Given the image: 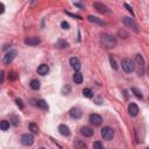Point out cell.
<instances>
[{"instance_id":"1f68e13d","label":"cell","mask_w":149,"mask_h":149,"mask_svg":"<svg viewBox=\"0 0 149 149\" xmlns=\"http://www.w3.org/2000/svg\"><path fill=\"white\" fill-rule=\"evenodd\" d=\"M124 6H125V7L127 8V11H128V12H131V14H132V15H134V12H133L132 7H131V6L128 5V4H124Z\"/></svg>"},{"instance_id":"4316f807","label":"cell","mask_w":149,"mask_h":149,"mask_svg":"<svg viewBox=\"0 0 149 149\" xmlns=\"http://www.w3.org/2000/svg\"><path fill=\"white\" fill-rule=\"evenodd\" d=\"M110 63H111V65H112V68H113L114 70H118V64H116L115 59H114L112 56H110Z\"/></svg>"},{"instance_id":"f35d334b","label":"cell","mask_w":149,"mask_h":149,"mask_svg":"<svg viewBox=\"0 0 149 149\" xmlns=\"http://www.w3.org/2000/svg\"><path fill=\"white\" fill-rule=\"evenodd\" d=\"M40 149H46V148H40Z\"/></svg>"},{"instance_id":"30bf717a","label":"cell","mask_w":149,"mask_h":149,"mask_svg":"<svg viewBox=\"0 0 149 149\" xmlns=\"http://www.w3.org/2000/svg\"><path fill=\"white\" fill-rule=\"evenodd\" d=\"M80 134L86 136V137H91L95 134V131L91 127H88V126H84V127L80 128Z\"/></svg>"},{"instance_id":"e575fe53","label":"cell","mask_w":149,"mask_h":149,"mask_svg":"<svg viewBox=\"0 0 149 149\" xmlns=\"http://www.w3.org/2000/svg\"><path fill=\"white\" fill-rule=\"evenodd\" d=\"M4 8H5V7H4V4L0 3V13H1V14L4 13Z\"/></svg>"},{"instance_id":"9c48e42d","label":"cell","mask_w":149,"mask_h":149,"mask_svg":"<svg viewBox=\"0 0 149 149\" xmlns=\"http://www.w3.org/2000/svg\"><path fill=\"white\" fill-rule=\"evenodd\" d=\"M90 122L93 125V126H100L101 122H103V118L99 115V114H91L90 115Z\"/></svg>"},{"instance_id":"8992f818","label":"cell","mask_w":149,"mask_h":149,"mask_svg":"<svg viewBox=\"0 0 149 149\" xmlns=\"http://www.w3.org/2000/svg\"><path fill=\"white\" fill-rule=\"evenodd\" d=\"M93 6H95V8H96L98 12H100V13H103V14H110V13L112 12L106 5H104L103 3H99V1L93 3Z\"/></svg>"},{"instance_id":"836d02e7","label":"cell","mask_w":149,"mask_h":149,"mask_svg":"<svg viewBox=\"0 0 149 149\" xmlns=\"http://www.w3.org/2000/svg\"><path fill=\"white\" fill-rule=\"evenodd\" d=\"M70 91V87L67 86V87H63V95H68V92Z\"/></svg>"},{"instance_id":"8d00e7d4","label":"cell","mask_w":149,"mask_h":149,"mask_svg":"<svg viewBox=\"0 0 149 149\" xmlns=\"http://www.w3.org/2000/svg\"><path fill=\"white\" fill-rule=\"evenodd\" d=\"M96 104H98V105H99V104H101V97H99V98H97V99H96Z\"/></svg>"},{"instance_id":"4fadbf2b","label":"cell","mask_w":149,"mask_h":149,"mask_svg":"<svg viewBox=\"0 0 149 149\" xmlns=\"http://www.w3.org/2000/svg\"><path fill=\"white\" fill-rule=\"evenodd\" d=\"M40 42H41L40 37H35V36H34V37H28V39L24 40V44H27V46H32V47L40 44Z\"/></svg>"},{"instance_id":"d4e9b609","label":"cell","mask_w":149,"mask_h":149,"mask_svg":"<svg viewBox=\"0 0 149 149\" xmlns=\"http://www.w3.org/2000/svg\"><path fill=\"white\" fill-rule=\"evenodd\" d=\"M31 87L33 88V90H39L40 88V82L37 79H33L31 82Z\"/></svg>"},{"instance_id":"484cf974","label":"cell","mask_w":149,"mask_h":149,"mask_svg":"<svg viewBox=\"0 0 149 149\" xmlns=\"http://www.w3.org/2000/svg\"><path fill=\"white\" fill-rule=\"evenodd\" d=\"M132 92L135 95V97H137V98H140V99H142L143 98V96H142V93L137 90V88L136 87H132Z\"/></svg>"},{"instance_id":"44dd1931","label":"cell","mask_w":149,"mask_h":149,"mask_svg":"<svg viewBox=\"0 0 149 149\" xmlns=\"http://www.w3.org/2000/svg\"><path fill=\"white\" fill-rule=\"evenodd\" d=\"M83 96L86 97V98H93V92H92L91 88L86 87V88H84V90H83Z\"/></svg>"},{"instance_id":"7a4b0ae2","label":"cell","mask_w":149,"mask_h":149,"mask_svg":"<svg viewBox=\"0 0 149 149\" xmlns=\"http://www.w3.org/2000/svg\"><path fill=\"white\" fill-rule=\"evenodd\" d=\"M121 68L124 69L125 72L127 73H131L135 70V63L132 61L131 58H122L121 61Z\"/></svg>"},{"instance_id":"ffe728a7","label":"cell","mask_w":149,"mask_h":149,"mask_svg":"<svg viewBox=\"0 0 149 149\" xmlns=\"http://www.w3.org/2000/svg\"><path fill=\"white\" fill-rule=\"evenodd\" d=\"M73 82L76 84H82V82H83V75L80 72H76L73 75Z\"/></svg>"},{"instance_id":"9a60e30c","label":"cell","mask_w":149,"mask_h":149,"mask_svg":"<svg viewBox=\"0 0 149 149\" xmlns=\"http://www.w3.org/2000/svg\"><path fill=\"white\" fill-rule=\"evenodd\" d=\"M69 115H70L72 119H80V118H82V112H80V110H79V108L73 107V108H71V110H70Z\"/></svg>"},{"instance_id":"7c38bea8","label":"cell","mask_w":149,"mask_h":149,"mask_svg":"<svg viewBox=\"0 0 149 149\" xmlns=\"http://www.w3.org/2000/svg\"><path fill=\"white\" fill-rule=\"evenodd\" d=\"M70 65L76 70V71H79L80 68H82V64H80V61L77 58V57H71L70 58Z\"/></svg>"},{"instance_id":"2e32d148","label":"cell","mask_w":149,"mask_h":149,"mask_svg":"<svg viewBox=\"0 0 149 149\" xmlns=\"http://www.w3.org/2000/svg\"><path fill=\"white\" fill-rule=\"evenodd\" d=\"M48 72H49V67L47 64H41L37 68V73L41 75V76H46Z\"/></svg>"},{"instance_id":"ba28073f","label":"cell","mask_w":149,"mask_h":149,"mask_svg":"<svg viewBox=\"0 0 149 149\" xmlns=\"http://www.w3.org/2000/svg\"><path fill=\"white\" fill-rule=\"evenodd\" d=\"M16 56V50H10L5 56H4V59H3V62L4 64H10L13 59L15 58Z\"/></svg>"},{"instance_id":"f546056e","label":"cell","mask_w":149,"mask_h":149,"mask_svg":"<svg viewBox=\"0 0 149 149\" xmlns=\"http://www.w3.org/2000/svg\"><path fill=\"white\" fill-rule=\"evenodd\" d=\"M15 103H16V105L19 106V108H20V110H23V107H24V105H23V101H22L21 99H19V98H18V99L15 100Z\"/></svg>"},{"instance_id":"74e56055","label":"cell","mask_w":149,"mask_h":149,"mask_svg":"<svg viewBox=\"0 0 149 149\" xmlns=\"http://www.w3.org/2000/svg\"><path fill=\"white\" fill-rule=\"evenodd\" d=\"M4 82V71H1V83Z\"/></svg>"},{"instance_id":"8fae6325","label":"cell","mask_w":149,"mask_h":149,"mask_svg":"<svg viewBox=\"0 0 149 149\" xmlns=\"http://www.w3.org/2000/svg\"><path fill=\"white\" fill-rule=\"evenodd\" d=\"M128 113L131 116H136L139 114V106L134 103H131L128 105Z\"/></svg>"},{"instance_id":"f1b7e54d","label":"cell","mask_w":149,"mask_h":149,"mask_svg":"<svg viewBox=\"0 0 149 149\" xmlns=\"http://www.w3.org/2000/svg\"><path fill=\"white\" fill-rule=\"evenodd\" d=\"M57 46H58L59 48H67L69 44H68V42H65V41H63V40H59V41L57 42Z\"/></svg>"},{"instance_id":"5b68a950","label":"cell","mask_w":149,"mask_h":149,"mask_svg":"<svg viewBox=\"0 0 149 149\" xmlns=\"http://www.w3.org/2000/svg\"><path fill=\"white\" fill-rule=\"evenodd\" d=\"M101 136H103V139L104 140H107V141H111L113 137H114V131L111 128V127H108V126H106V127H104L103 129H101Z\"/></svg>"},{"instance_id":"5bb4252c","label":"cell","mask_w":149,"mask_h":149,"mask_svg":"<svg viewBox=\"0 0 149 149\" xmlns=\"http://www.w3.org/2000/svg\"><path fill=\"white\" fill-rule=\"evenodd\" d=\"M58 132H59V134L61 135H63V136H70V129H69V127L67 126V125H59L58 126Z\"/></svg>"},{"instance_id":"cb8c5ba5","label":"cell","mask_w":149,"mask_h":149,"mask_svg":"<svg viewBox=\"0 0 149 149\" xmlns=\"http://www.w3.org/2000/svg\"><path fill=\"white\" fill-rule=\"evenodd\" d=\"M29 131H31L32 133H34V134H37L39 133V126L36 124H34V122L29 124Z\"/></svg>"},{"instance_id":"4dcf8cb0","label":"cell","mask_w":149,"mask_h":149,"mask_svg":"<svg viewBox=\"0 0 149 149\" xmlns=\"http://www.w3.org/2000/svg\"><path fill=\"white\" fill-rule=\"evenodd\" d=\"M61 27H62L63 29H69V28H70V24H69V22H67V21H63V22L61 23Z\"/></svg>"},{"instance_id":"3957f363","label":"cell","mask_w":149,"mask_h":149,"mask_svg":"<svg viewBox=\"0 0 149 149\" xmlns=\"http://www.w3.org/2000/svg\"><path fill=\"white\" fill-rule=\"evenodd\" d=\"M122 21H124V24H125L126 27L131 28L134 33H139V27H137L136 22H135L133 19H131V18H128V16H125V18L122 19Z\"/></svg>"},{"instance_id":"83f0119b","label":"cell","mask_w":149,"mask_h":149,"mask_svg":"<svg viewBox=\"0 0 149 149\" xmlns=\"http://www.w3.org/2000/svg\"><path fill=\"white\" fill-rule=\"evenodd\" d=\"M93 149H104V146L100 141H96L93 143Z\"/></svg>"},{"instance_id":"7402d4cb","label":"cell","mask_w":149,"mask_h":149,"mask_svg":"<svg viewBox=\"0 0 149 149\" xmlns=\"http://www.w3.org/2000/svg\"><path fill=\"white\" fill-rule=\"evenodd\" d=\"M10 126H11V122L6 121V120H3L1 122H0V128H1V131H8L10 129Z\"/></svg>"},{"instance_id":"ac0fdd59","label":"cell","mask_w":149,"mask_h":149,"mask_svg":"<svg viewBox=\"0 0 149 149\" xmlns=\"http://www.w3.org/2000/svg\"><path fill=\"white\" fill-rule=\"evenodd\" d=\"M87 19H88V21H91V22H96V23H98V24H100V26H106V22H105V21H103V20H100V19H99V18H97V16L88 15V16H87Z\"/></svg>"},{"instance_id":"603a6c76","label":"cell","mask_w":149,"mask_h":149,"mask_svg":"<svg viewBox=\"0 0 149 149\" xmlns=\"http://www.w3.org/2000/svg\"><path fill=\"white\" fill-rule=\"evenodd\" d=\"M10 121H11V124H12L13 126H18V125L20 124V119H19V116H16V115H11Z\"/></svg>"},{"instance_id":"6da1fadb","label":"cell","mask_w":149,"mask_h":149,"mask_svg":"<svg viewBox=\"0 0 149 149\" xmlns=\"http://www.w3.org/2000/svg\"><path fill=\"white\" fill-rule=\"evenodd\" d=\"M100 43H101V46L104 48L111 49V48H114L116 46V40L113 36L108 35V34H101V36H100Z\"/></svg>"},{"instance_id":"d590c367","label":"cell","mask_w":149,"mask_h":149,"mask_svg":"<svg viewBox=\"0 0 149 149\" xmlns=\"http://www.w3.org/2000/svg\"><path fill=\"white\" fill-rule=\"evenodd\" d=\"M75 6H77V7H82V8H84V7H85V5L79 4V3H75Z\"/></svg>"},{"instance_id":"52a82bcc","label":"cell","mask_w":149,"mask_h":149,"mask_svg":"<svg viewBox=\"0 0 149 149\" xmlns=\"http://www.w3.org/2000/svg\"><path fill=\"white\" fill-rule=\"evenodd\" d=\"M21 143L23 144V146H27V147H29V146H32L33 143H34V136L32 135V134H23L22 136H21Z\"/></svg>"},{"instance_id":"ab89813d","label":"cell","mask_w":149,"mask_h":149,"mask_svg":"<svg viewBox=\"0 0 149 149\" xmlns=\"http://www.w3.org/2000/svg\"><path fill=\"white\" fill-rule=\"evenodd\" d=\"M146 149H149V147H148V148H146Z\"/></svg>"},{"instance_id":"277c9868","label":"cell","mask_w":149,"mask_h":149,"mask_svg":"<svg viewBox=\"0 0 149 149\" xmlns=\"http://www.w3.org/2000/svg\"><path fill=\"white\" fill-rule=\"evenodd\" d=\"M135 63L137 65V73L140 76H142L144 73V59L141 55H136L135 56Z\"/></svg>"},{"instance_id":"d6986e66","label":"cell","mask_w":149,"mask_h":149,"mask_svg":"<svg viewBox=\"0 0 149 149\" xmlns=\"http://www.w3.org/2000/svg\"><path fill=\"white\" fill-rule=\"evenodd\" d=\"M36 106H37L39 108H41V110H48V108H49V106H48L47 101H46V100H43V99L37 100V101H36Z\"/></svg>"},{"instance_id":"e0dca14e","label":"cell","mask_w":149,"mask_h":149,"mask_svg":"<svg viewBox=\"0 0 149 149\" xmlns=\"http://www.w3.org/2000/svg\"><path fill=\"white\" fill-rule=\"evenodd\" d=\"M73 147H75V149H86L87 147H86V143L84 142V141H82V140H75V142H73Z\"/></svg>"},{"instance_id":"d6a6232c","label":"cell","mask_w":149,"mask_h":149,"mask_svg":"<svg viewBox=\"0 0 149 149\" xmlns=\"http://www.w3.org/2000/svg\"><path fill=\"white\" fill-rule=\"evenodd\" d=\"M16 77H18V76L15 75V72H11V73H10V76H8V78H10L11 80H15V79H16Z\"/></svg>"}]
</instances>
